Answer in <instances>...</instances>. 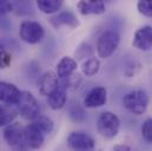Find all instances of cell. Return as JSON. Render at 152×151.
Instances as JSON below:
<instances>
[{"instance_id":"obj_1","label":"cell","mask_w":152,"mask_h":151,"mask_svg":"<svg viewBox=\"0 0 152 151\" xmlns=\"http://www.w3.org/2000/svg\"><path fill=\"white\" fill-rule=\"evenodd\" d=\"M123 105L136 116L145 113L149 105V95L144 90H133L123 97Z\"/></svg>"},{"instance_id":"obj_2","label":"cell","mask_w":152,"mask_h":151,"mask_svg":"<svg viewBox=\"0 0 152 151\" xmlns=\"http://www.w3.org/2000/svg\"><path fill=\"white\" fill-rule=\"evenodd\" d=\"M120 44V36L117 31L107 30L104 31L97 40V53L99 58L107 59L112 57Z\"/></svg>"},{"instance_id":"obj_3","label":"cell","mask_w":152,"mask_h":151,"mask_svg":"<svg viewBox=\"0 0 152 151\" xmlns=\"http://www.w3.org/2000/svg\"><path fill=\"white\" fill-rule=\"evenodd\" d=\"M120 129V119L115 113L104 111L97 120V130L99 135L106 139L114 138Z\"/></svg>"},{"instance_id":"obj_4","label":"cell","mask_w":152,"mask_h":151,"mask_svg":"<svg viewBox=\"0 0 152 151\" xmlns=\"http://www.w3.org/2000/svg\"><path fill=\"white\" fill-rule=\"evenodd\" d=\"M19 36L20 39L27 44H38L45 37V30L34 20H24L19 27Z\"/></svg>"},{"instance_id":"obj_5","label":"cell","mask_w":152,"mask_h":151,"mask_svg":"<svg viewBox=\"0 0 152 151\" xmlns=\"http://www.w3.org/2000/svg\"><path fill=\"white\" fill-rule=\"evenodd\" d=\"M17 106L20 116L27 120H34L40 114V106L38 100L28 91H23L20 102L18 103Z\"/></svg>"},{"instance_id":"obj_6","label":"cell","mask_w":152,"mask_h":151,"mask_svg":"<svg viewBox=\"0 0 152 151\" xmlns=\"http://www.w3.org/2000/svg\"><path fill=\"white\" fill-rule=\"evenodd\" d=\"M67 144L72 151H96L94 139L83 131L71 132L67 137Z\"/></svg>"},{"instance_id":"obj_7","label":"cell","mask_w":152,"mask_h":151,"mask_svg":"<svg viewBox=\"0 0 152 151\" xmlns=\"http://www.w3.org/2000/svg\"><path fill=\"white\" fill-rule=\"evenodd\" d=\"M106 100H107L106 89L104 86H96L86 93L84 98V108L87 109L100 108L106 104Z\"/></svg>"},{"instance_id":"obj_8","label":"cell","mask_w":152,"mask_h":151,"mask_svg":"<svg viewBox=\"0 0 152 151\" xmlns=\"http://www.w3.org/2000/svg\"><path fill=\"white\" fill-rule=\"evenodd\" d=\"M21 95L23 91H20L14 84L7 81H0V100L7 106L18 105Z\"/></svg>"},{"instance_id":"obj_9","label":"cell","mask_w":152,"mask_h":151,"mask_svg":"<svg viewBox=\"0 0 152 151\" xmlns=\"http://www.w3.org/2000/svg\"><path fill=\"white\" fill-rule=\"evenodd\" d=\"M24 129L19 122H13L7 125L4 130V139L5 142L13 148H18L24 143Z\"/></svg>"},{"instance_id":"obj_10","label":"cell","mask_w":152,"mask_h":151,"mask_svg":"<svg viewBox=\"0 0 152 151\" xmlns=\"http://www.w3.org/2000/svg\"><path fill=\"white\" fill-rule=\"evenodd\" d=\"M132 45L139 51H149L152 48V26L145 25L139 27L132 40Z\"/></svg>"},{"instance_id":"obj_11","label":"cell","mask_w":152,"mask_h":151,"mask_svg":"<svg viewBox=\"0 0 152 151\" xmlns=\"http://www.w3.org/2000/svg\"><path fill=\"white\" fill-rule=\"evenodd\" d=\"M48 23L56 29L59 30L63 26H67L70 29H76L79 26V20L77 15L71 11H63L48 19Z\"/></svg>"},{"instance_id":"obj_12","label":"cell","mask_w":152,"mask_h":151,"mask_svg":"<svg viewBox=\"0 0 152 151\" xmlns=\"http://www.w3.org/2000/svg\"><path fill=\"white\" fill-rule=\"evenodd\" d=\"M24 143L28 149L37 150L44 143V133L31 123L24 129Z\"/></svg>"},{"instance_id":"obj_13","label":"cell","mask_w":152,"mask_h":151,"mask_svg":"<svg viewBox=\"0 0 152 151\" xmlns=\"http://www.w3.org/2000/svg\"><path fill=\"white\" fill-rule=\"evenodd\" d=\"M59 85H60V81L58 76L56 72H52V71L45 72L39 79V91L42 96L48 97L58 89Z\"/></svg>"},{"instance_id":"obj_14","label":"cell","mask_w":152,"mask_h":151,"mask_svg":"<svg viewBox=\"0 0 152 151\" xmlns=\"http://www.w3.org/2000/svg\"><path fill=\"white\" fill-rule=\"evenodd\" d=\"M77 8L79 11L80 14L83 15H90V14H94V15H99L105 13V2L102 0H81L77 4Z\"/></svg>"},{"instance_id":"obj_15","label":"cell","mask_w":152,"mask_h":151,"mask_svg":"<svg viewBox=\"0 0 152 151\" xmlns=\"http://www.w3.org/2000/svg\"><path fill=\"white\" fill-rule=\"evenodd\" d=\"M67 100V85L65 83H60L58 89L47 97L48 106L52 110H60L65 106Z\"/></svg>"},{"instance_id":"obj_16","label":"cell","mask_w":152,"mask_h":151,"mask_svg":"<svg viewBox=\"0 0 152 151\" xmlns=\"http://www.w3.org/2000/svg\"><path fill=\"white\" fill-rule=\"evenodd\" d=\"M78 67L77 60L71 58V57H63L59 63L57 64V76L59 79L66 80L70 77H72V75L75 73V71Z\"/></svg>"},{"instance_id":"obj_17","label":"cell","mask_w":152,"mask_h":151,"mask_svg":"<svg viewBox=\"0 0 152 151\" xmlns=\"http://www.w3.org/2000/svg\"><path fill=\"white\" fill-rule=\"evenodd\" d=\"M64 2L61 0H38L37 1V6H38L39 11H41L45 14L57 13L61 8Z\"/></svg>"},{"instance_id":"obj_18","label":"cell","mask_w":152,"mask_h":151,"mask_svg":"<svg viewBox=\"0 0 152 151\" xmlns=\"http://www.w3.org/2000/svg\"><path fill=\"white\" fill-rule=\"evenodd\" d=\"M100 70V60L96 57L88 58L84 62L83 66H81V71L86 77H93L96 76Z\"/></svg>"},{"instance_id":"obj_19","label":"cell","mask_w":152,"mask_h":151,"mask_svg":"<svg viewBox=\"0 0 152 151\" xmlns=\"http://www.w3.org/2000/svg\"><path fill=\"white\" fill-rule=\"evenodd\" d=\"M32 124H34L44 135L51 133L52 130H53V128H54L53 120L50 117L44 116V114H39L34 120H32Z\"/></svg>"},{"instance_id":"obj_20","label":"cell","mask_w":152,"mask_h":151,"mask_svg":"<svg viewBox=\"0 0 152 151\" xmlns=\"http://www.w3.org/2000/svg\"><path fill=\"white\" fill-rule=\"evenodd\" d=\"M17 117V111L11 106L0 105V126H7L14 122Z\"/></svg>"},{"instance_id":"obj_21","label":"cell","mask_w":152,"mask_h":151,"mask_svg":"<svg viewBox=\"0 0 152 151\" xmlns=\"http://www.w3.org/2000/svg\"><path fill=\"white\" fill-rule=\"evenodd\" d=\"M69 116H70V118H71L73 122H76V123H80V122L85 120L86 117H87V114L85 112L84 108H83L80 104H78V103H73V104L70 106Z\"/></svg>"},{"instance_id":"obj_22","label":"cell","mask_w":152,"mask_h":151,"mask_svg":"<svg viewBox=\"0 0 152 151\" xmlns=\"http://www.w3.org/2000/svg\"><path fill=\"white\" fill-rule=\"evenodd\" d=\"M93 52L94 50L88 43H81L76 51V58L79 60L85 59V58H92Z\"/></svg>"},{"instance_id":"obj_23","label":"cell","mask_w":152,"mask_h":151,"mask_svg":"<svg viewBox=\"0 0 152 151\" xmlns=\"http://www.w3.org/2000/svg\"><path fill=\"white\" fill-rule=\"evenodd\" d=\"M12 64V54L4 46H0V70L7 69Z\"/></svg>"},{"instance_id":"obj_24","label":"cell","mask_w":152,"mask_h":151,"mask_svg":"<svg viewBox=\"0 0 152 151\" xmlns=\"http://www.w3.org/2000/svg\"><path fill=\"white\" fill-rule=\"evenodd\" d=\"M142 136L145 142L152 144V118H148L142 125Z\"/></svg>"},{"instance_id":"obj_25","label":"cell","mask_w":152,"mask_h":151,"mask_svg":"<svg viewBox=\"0 0 152 151\" xmlns=\"http://www.w3.org/2000/svg\"><path fill=\"white\" fill-rule=\"evenodd\" d=\"M137 8L140 14L152 18V0H140L137 4Z\"/></svg>"},{"instance_id":"obj_26","label":"cell","mask_w":152,"mask_h":151,"mask_svg":"<svg viewBox=\"0 0 152 151\" xmlns=\"http://www.w3.org/2000/svg\"><path fill=\"white\" fill-rule=\"evenodd\" d=\"M12 10H13V5L10 1L0 0V15L8 14L10 12H12Z\"/></svg>"},{"instance_id":"obj_27","label":"cell","mask_w":152,"mask_h":151,"mask_svg":"<svg viewBox=\"0 0 152 151\" xmlns=\"http://www.w3.org/2000/svg\"><path fill=\"white\" fill-rule=\"evenodd\" d=\"M113 151H131V147L126 144H117L113 147Z\"/></svg>"}]
</instances>
